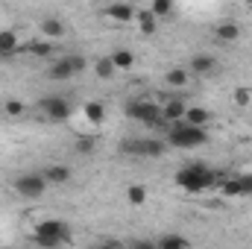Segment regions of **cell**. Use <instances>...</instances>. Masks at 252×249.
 <instances>
[{"instance_id":"obj_1","label":"cell","mask_w":252,"mask_h":249,"mask_svg":"<svg viewBox=\"0 0 252 249\" xmlns=\"http://www.w3.org/2000/svg\"><path fill=\"white\" fill-rule=\"evenodd\" d=\"M220 176L223 173L211 170L208 161H188L185 167H179L173 173V182H176V187H182L185 193H205V190L217 187Z\"/></svg>"},{"instance_id":"obj_2","label":"cell","mask_w":252,"mask_h":249,"mask_svg":"<svg viewBox=\"0 0 252 249\" xmlns=\"http://www.w3.org/2000/svg\"><path fill=\"white\" fill-rule=\"evenodd\" d=\"M32 241H35V247H41V249H59V247H64V244L70 241V226H67L64 220L47 217V220L35 223Z\"/></svg>"},{"instance_id":"obj_3","label":"cell","mask_w":252,"mask_h":249,"mask_svg":"<svg viewBox=\"0 0 252 249\" xmlns=\"http://www.w3.org/2000/svg\"><path fill=\"white\" fill-rule=\"evenodd\" d=\"M167 144H170V147H179V150H193V147L208 144V132L199 129V126H188V124L179 121V124H170Z\"/></svg>"},{"instance_id":"obj_4","label":"cell","mask_w":252,"mask_h":249,"mask_svg":"<svg viewBox=\"0 0 252 249\" xmlns=\"http://www.w3.org/2000/svg\"><path fill=\"white\" fill-rule=\"evenodd\" d=\"M126 118H132V121H138V124H144V126L164 124V121H161V106L153 103V100H144V97L126 103Z\"/></svg>"},{"instance_id":"obj_5","label":"cell","mask_w":252,"mask_h":249,"mask_svg":"<svg viewBox=\"0 0 252 249\" xmlns=\"http://www.w3.org/2000/svg\"><path fill=\"white\" fill-rule=\"evenodd\" d=\"M121 153L126 156H141V158H161L167 153V144L164 141H156V138H129L121 144Z\"/></svg>"},{"instance_id":"obj_6","label":"cell","mask_w":252,"mask_h":249,"mask_svg":"<svg viewBox=\"0 0 252 249\" xmlns=\"http://www.w3.org/2000/svg\"><path fill=\"white\" fill-rule=\"evenodd\" d=\"M12 187H15V193L18 196H24V199H38V196H44V190H47V179L41 176V173H21L15 182H12Z\"/></svg>"},{"instance_id":"obj_7","label":"cell","mask_w":252,"mask_h":249,"mask_svg":"<svg viewBox=\"0 0 252 249\" xmlns=\"http://www.w3.org/2000/svg\"><path fill=\"white\" fill-rule=\"evenodd\" d=\"M38 109H41L44 121H50V124H64L70 118V103L64 97H44L38 103Z\"/></svg>"},{"instance_id":"obj_8","label":"cell","mask_w":252,"mask_h":249,"mask_svg":"<svg viewBox=\"0 0 252 249\" xmlns=\"http://www.w3.org/2000/svg\"><path fill=\"white\" fill-rule=\"evenodd\" d=\"M103 15H106L109 21H115V24H132L135 15H138V9H135L132 3H109V6L103 9Z\"/></svg>"},{"instance_id":"obj_9","label":"cell","mask_w":252,"mask_h":249,"mask_svg":"<svg viewBox=\"0 0 252 249\" xmlns=\"http://www.w3.org/2000/svg\"><path fill=\"white\" fill-rule=\"evenodd\" d=\"M185 112H188V106L182 103V97H167V103L161 106V121L179 124V121H185Z\"/></svg>"},{"instance_id":"obj_10","label":"cell","mask_w":252,"mask_h":249,"mask_svg":"<svg viewBox=\"0 0 252 249\" xmlns=\"http://www.w3.org/2000/svg\"><path fill=\"white\" fill-rule=\"evenodd\" d=\"M41 176L47 179V185H67L73 173H70L67 164H47V167L41 170Z\"/></svg>"},{"instance_id":"obj_11","label":"cell","mask_w":252,"mask_h":249,"mask_svg":"<svg viewBox=\"0 0 252 249\" xmlns=\"http://www.w3.org/2000/svg\"><path fill=\"white\" fill-rule=\"evenodd\" d=\"M70 76H76L70 56H64V59H56V62L50 64V70H47V79H53V82H64V79H70Z\"/></svg>"},{"instance_id":"obj_12","label":"cell","mask_w":252,"mask_h":249,"mask_svg":"<svg viewBox=\"0 0 252 249\" xmlns=\"http://www.w3.org/2000/svg\"><path fill=\"white\" fill-rule=\"evenodd\" d=\"M214 38L223 41V44H232V41L241 38V27H238L235 21H220V24L214 27Z\"/></svg>"},{"instance_id":"obj_13","label":"cell","mask_w":252,"mask_h":249,"mask_svg":"<svg viewBox=\"0 0 252 249\" xmlns=\"http://www.w3.org/2000/svg\"><path fill=\"white\" fill-rule=\"evenodd\" d=\"M53 41H47V38H38V41H27V44H21V50L18 53H32V56H38V59H47V56H53Z\"/></svg>"},{"instance_id":"obj_14","label":"cell","mask_w":252,"mask_h":249,"mask_svg":"<svg viewBox=\"0 0 252 249\" xmlns=\"http://www.w3.org/2000/svg\"><path fill=\"white\" fill-rule=\"evenodd\" d=\"M156 247L158 249H190V241L185 235H179V232H167V235H161L156 241Z\"/></svg>"},{"instance_id":"obj_15","label":"cell","mask_w":252,"mask_h":249,"mask_svg":"<svg viewBox=\"0 0 252 249\" xmlns=\"http://www.w3.org/2000/svg\"><path fill=\"white\" fill-rule=\"evenodd\" d=\"M135 21H138V32H141V35H156V30H158V21L153 18V12H150V9H138Z\"/></svg>"},{"instance_id":"obj_16","label":"cell","mask_w":252,"mask_h":249,"mask_svg":"<svg viewBox=\"0 0 252 249\" xmlns=\"http://www.w3.org/2000/svg\"><path fill=\"white\" fill-rule=\"evenodd\" d=\"M214 67H217V59H214V56H208V53H196V56L190 59V64H188V70L202 73V76H205V73H211Z\"/></svg>"},{"instance_id":"obj_17","label":"cell","mask_w":252,"mask_h":249,"mask_svg":"<svg viewBox=\"0 0 252 249\" xmlns=\"http://www.w3.org/2000/svg\"><path fill=\"white\" fill-rule=\"evenodd\" d=\"M208 121H211V112H208V109H202V106H190L188 112H185V121H182V124L205 129V124H208Z\"/></svg>"},{"instance_id":"obj_18","label":"cell","mask_w":252,"mask_h":249,"mask_svg":"<svg viewBox=\"0 0 252 249\" xmlns=\"http://www.w3.org/2000/svg\"><path fill=\"white\" fill-rule=\"evenodd\" d=\"M18 50H21V41H18V35H15L12 30H3V32H0V59L12 56V53H18Z\"/></svg>"},{"instance_id":"obj_19","label":"cell","mask_w":252,"mask_h":249,"mask_svg":"<svg viewBox=\"0 0 252 249\" xmlns=\"http://www.w3.org/2000/svg\"><path fill=\"white\" fill-rule=\"evenodd\" d=\"M147 199H150V190H147V185L135 182V185H129V187H126V202H129V205L141 208V205H144Z\"/></svg>"},{"instance_id":"obj_20","label":"cell","mask_w":252,"mask_h":249,"mask_svg":"<svg viewBox=\"0 0 252 249\" xmlns=\"http://www.w3.org/2000/svg\"><path fill=\"white\" fill-rule=\"evenodd\" d=\"M82 115H85V121L88 124H103L106 121V106L100 103V100H91V103H85V109H82Z\"/></svg>"},{"instance_id":"obj_21","label":"cell","mask_w":252,"mask_h":249,"mask_svg":"<svg viewBox=\"0 0 252 249\" xmlns=\"http://www.w3.org/2000/svg\"><path fill=\"white\" fill-rule=\"evenodd\" d=\"M109 59H112V64H115V70H132V64H135V53L126 50V47H118Z\"/></svg>"},{"instance_id":"obj_22","label":"cell","mask_w":252,"mask_h":249,"mask_svg":"<svg viewBox=\"0 0 252 249\" xmlns=\"http://www.w3.org/2000/svg\"><path fill=\"white\" fill-rule=\"evenodd\" d=\"M41 32L47 35V41H59L64 35V24L59 18H44V21H41Z\"/></svg>"},{"instance_id":"obj_23","label":"cell","mask_w":252,"mask_h":249,"mask_svg":"<svg viewBox=\"0 0 252 249\" xmlns=\"http://www.w3.org/2000/svg\"><path fill=\"white\" fill-rule=\"evenodd\" d=\"M164 82H167L170 88H185V85H188V70H185V67H170V70L164 73Z\"/></svg>"},{"instance_id":"obj_24","label":"cell","mask_w":252,"mask_h":249,"mask_svg":"<svg viewBox=\"0 0 252 249\" xmlns=\"http://www.w3.org/2000/svg\"><path fill=\"white\" fill-rule=\"evenodd\" d=\"M217 187H220V193L223 196H229V199H235V196H241V187H238V179L232 176H220V182H217Z\"/></svg>"},{"instance_id":"obj_25","label":"cell","mask_w":252,"mask_h":249,"mask_svg":"<svg viewBox=\"0 0 252 249\" xmlns=\"http://www.w3.org/2000/svg\"><path fill=\"white\" fill-rule=\"evenodd\" d=\"M150 12H153L156 21L158 18H167V15H173V0H153L150 3Z\"/></svg>"},{"instance_id":"obj_26","label":"cell","mask_w":252,"mask_h":249,"mask_svg":"<svg viewBox=\"0 0 252 249\" xmlns=\"http://www.w3.org/2000/svg\"><path fill=\"white\" fill-rule=\"evenodd\" d=\"M94 73H97L100 79H112L118 70H115V64H112L109 56H103V59H97V62H94Z\"/></svg>"},{"instance_id":"obj_27","label":"cell","mask_w":252,"mask_h":249,"mask_svg":"<svg viewBox=\"0 0 252 249\" xmlns=\"http://www.w3.org/2000/svg\"><path fill=\"white\" fill-rule=\"evenodd\" d=\"M3 112H6L9 118H24L27 106H24L21 100H15V97H12V100H6V103H3Z\"/></svg>"},{"instance_id":"obj_28","label":"cell","mask_w":252,"mask_h":249,"mask_svg":"<svg viewBox=\"0 0 252 249\" xmlns=\"http://www.w3.org/2000/svg\"><path fill=\"white\" fill-rule=\"evenodd\" d=\"M232 100H235L238 109H247V106L252 103V91L250 88H235V91H232Z\"/></svg>"},{"instance_id":"obj_29","label":"cell","mask_w":252,"mask_h":249,"mask_svg":"<svg viewBox=\"0 0 252 249\" xmlns=\"http://www.w3.org/2000/svg\"><path fill=\"white\" fill-rule=\"evenodd\" d=\"M94 147H97V144H94V138H88V135H82V138L76 141V153H79V156H88V153H94Z\"/></svg>"},{"instance_id":"obj_30","label":"cell","mask_w":252,"mask_h":249,"mask_svg":"<svg viewBox=\"0 0 252 249\" xmlns=\"http://www.w3.org/2000/svg\"><path fill=\"white\" fill-rule=\"evenodd\" d=\"M235 179H238V187H241V196H252V173H241Z\"/></svg>"},{"instance_id":"obj_31","label":"cell","mask_w":252,"mask_h":249,"mask_svg":"<svg viewBox=\"0 0 252 249\" xmlns=\"http://www.w3.org/2000/svg\"><path fill=\"white\" fill-rule=\"evenodd\" d=\"M70 62H73V70H76V73H82V70L88 67V62H85V56H79V53H73V56H70Z\"/></svg>"},{"instance_id":"obj_32","label":"cell","mask_w":252,"mask_h":249,"mask_svg":"<svg viewBox=\"0 0 252 249\" xmlns=\"http://www.w3.org/2000/svg\"><path fill=\"white\" fill-rule=\"evenodd\" d=\"M132 249H158V247H156V241H135Z\"/></svg>"},{"instance_id":"obj_33","label":"cell","mask_w":252,"mask_h":249,"mask_svg":"<svg viewBox=\"0 0 252 249\" xmlns=\"http://www.w3.org/2000/svg\"><path fill=\"white\" fill-rule=\"evenodd\" d=\"M91 249H118L115 244H97V247H91Z\"/></svg>"}]
</instances>
